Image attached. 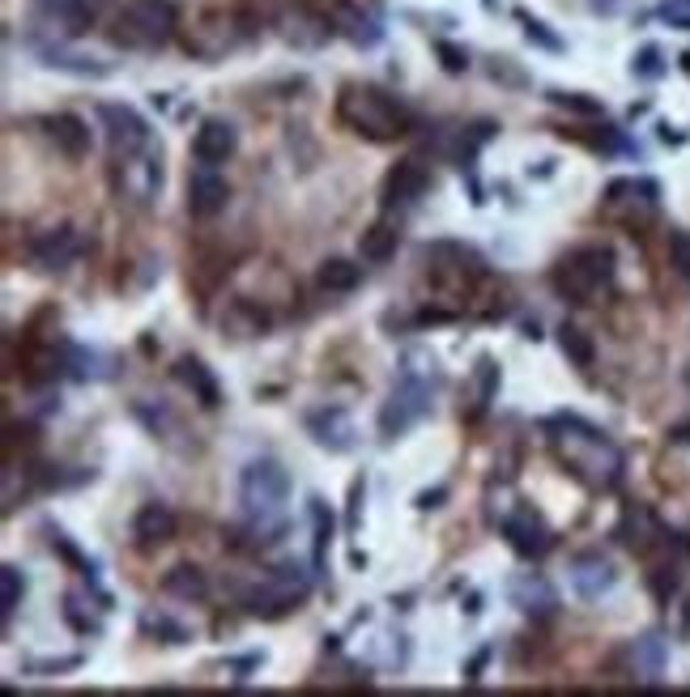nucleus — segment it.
I'll return each instance as SVG.
<instances>
[{
    "label": "nucleus",
    "instance_id": "nucleus-1",
    "mask_svg": "<svg viewBox=\"0 0 690 697\" xmlns=\"http://www.w3.org/2000/svg\"><path fill=\"white\" fill-rule=\"evenodd\" d=\"M541 434H546V446L555 451V460L592 494H610L623 480V451L605 430H596L584 417L559 412L541 425Z\"/></svg>",
    "mask_w": 690,
    "mask_h": 697
},
{
    "label": "nucleus",
    "instance_id": "nucleus-2",
    "mask_svg": "<svg viewBox=\"0 0 690 697\" xmlns=\"http://www.w3.org/2000/svg\"><path fill=\"white\" fill-rule=\"evenodd\" d=\"M435 387H439V362L430 357L427 348H409L401 357L393 391H388V400L380 409V434H384V443H396L401 434H409L427 417L430 400H435Z\"/></svg>",
    "mask_w": 690,
    "mask_h": 697
},
{
    "label": "nucleus",
    "instance_id": "nucleus-3",
    "mask_svg": "<svg viewBox=\"0 0 690 697\" xmlns=\"http://www.w3.org/2000/svg\"><path fill=\"white\" fill-rule=\"evenodd\" d=\"M337 120L350 128L354 136H366V141H396L414 124L405 102L375 90V86H346L341 98H337Z\"/></svg>",
    "mask_w": 690,
    "mask_h": 697
},
{
    "label": "nucleus",
    "instance_id": "nucleus-4",
    "mask_svg": "<svg viewBox=\"0 0 690 697\" xmlns=\"http://www.w3.org/2000/svg\"><path fill=\"white\" fill-rule=\"evenodd\" d=\"M291 502V473L277 460H252L239 476V507L256 532H277Z\"/></svg>",
    "mask_w": 690,
    "mask_h": 697
},
{
    "label": "nucleus",
    "instance_id": "nucleus-5",
    "mask_svg": "<svg viewBox=\"0 0 690 697\" xmlns=\"http://www.w3.org/2000/svg\"><path fill=\"white\" fill-rule=\"evenodd\" d=\"M307 596H311V574L303 571V566H295V562H286V566L264 574L261 583H252V587L239 596V608L252 612V617L273 621V617L295 612Z\"/></svg>",
    "mask_w": 690,
    "mask_h": 697
},
{
    "label": "nucleus",
    "instance_id": "nucleus-6",
    "mask_svg": "<svg viewBox=\"0 0 690 697\" xmlns=\"http://www.w3.org/2000/svg\"><path fill=\"white\" fill-rule=\"evenodd\" d=\"M610 286H614V247H605V243L571 252L555 273V289L571 302H592Z\"/></svg>",
    "mask_w": 690,
    "mask_h": 697
},
{
    "label": "nucleus",
    "instance_id": "nucleus-7",
    "mask_svg": "<svg viewBox=\"0 0 690 697\" xmlns=\"http://www.w3.org/2000/svg\"><path fill=\"white\" fill-rule=\"evenodd\" d=\"M175 31V9L166 0H129L111 26V43L129 52H154Z\"/></svg>",
    "mask_w": 690,
    "mask_h": 697
},
{
    "label": "nucleus",
    "instance_id": "nucleus-8",
    "mask_svg": "<svg viewBox=\"0 0 690 697\" xmlns=\"http://www.w3.org/2000/svg\"><path fill=\"white\" fill-rule=\"evenodd\" d=\"M116 191L132 204H150L163 191V154L141 150L132 158H116Z\"/></svg>",
    "mask_w": 690,
    "mask_h": 697
},
{
    "label": "nucleus",
    "instance_id": "nucleus-9",
    "mask_svg": "<svg viewBox=\"0 0 690 697\" xmlns=\"http://www.w3.org/2000/svg\"><path fill=\"white\" fill-rule=\"evenodd\" d=\"M102 132H107V145L116 158H132L141 150H154V132L150 124L132 111V107H120V102H102L99 107Z\"/></svg>",
    "mask_w": 690,
    "mask_h": 697
},
{
    "label": "nucleus",
    "instance_id": "nucleus-10",
    "mask_svg": "<svg viewBox=\"0 0 690 697\" xmlns=\"http://www.w3.org/2000/svg\"><path fill=\"white\" fill-rule=\"evenodd\" d=\"M239 18L234 13H205L193 31L184 34V47H188V56H197V60H218V56H227L239 47Z\"/></svg>",
    "mask_w": 690,
    "mask_h": 697
},
{
    "label": "nucleus",
    "instance_id": "nucleus-11",
    "mask_svg": "<svg viewBox=\"0 0 690 697\" xmlns=\"http://www.w3.org/2000/svg\"><path fill=\"white\" fill-rule=\"evenodd\" d=\"M81 255V234L73 225H56V230H43L34 234L31 247H26V259H31L34 273H65L77 264Z\"/></svg>",
    "mask_w": 690,
    "mask_h": 697
},
{
    "label": "nucleus",
    "instance_id": "nucleus-12",
    "mask_svg": "<svg viewBox=\"0 0 690 697\" xmlns=\"http://www.w3.org/2000/svg\"><path fill=\"white\" fill-rule=\"evenodd\" d=\"M660 204V188L653 179H614L605 188V213L623 218V222H644L653 218Z\"/></svg>",
    "mask_w": 690,
    "mask_h": 697
},
{
    "label": "nucleus",
    "instance_id": "nucleus-13",
    "mask_svg": "<svg viewBox=\"0 0 690 697\" xmlns=\"http://www.w3.org/2000/svg\"><path fill=\"white\" fill-rule=\"evenodd\" d=\"M567 583H571V591H576L580 600L596 604L618 587V571H614V562L601 557V553H580V557H571V566H567Z\"/></svg>",
    "mask_w": 690,
    "mask_h": 697
},
{
    "label": "nucleus",
    "instance_id": "nucleus-14",
    "mask_svg": "<svg viewBox=\"0 0 690 697\" xmlns=\"http://www.w3.org/2000/svg\"><path fill=\"white\" fill-rule=\"evenodd\" d=\"M503 540L521 553V557H528V562H537V557H546L550 549H555V532L541 523V515L537 510H512L507 519H503Z\"/></svg>",
    "mask_w": 690,
    "mask_h": 697
},
{
    "label": "nucleus",
    "instance_id": "nucleus-15",
    "mask_svg": "<svg viewBox=\"0 0 690 697\" xmlns=\"http://www.w3.org/2000/svg\"><path fill=\"white\" fill-rule=\"evenodd\" d=\"M303 425H307V434L325 446V451H332V455H346V451H354V443H359L354 417H350L346 409H337V405L311 409L307 417H303Z\"/></svg>",
    "mask_w": 690,
    "mask_h": 697
},
{
    "label": "nucleus",
    "instance_id": "nucleus-16",
    "mask_svg": "<svg viewBox=\"0 0 690 697\" xmlns=\"http://www.w3.org/2000/svg\"><path fill=\"white\" fill-rule=\"evenodd\" d=\"M39 13H43V22L52 26L47 34H86L95 22H99L102 13V0H43L39 4Z\"/></svg>",
    "mask_w": 690,
    "mask_h": 697
},
{
    "label": "nucleus",
    "instance_id": "nucleus-17",
    "mask_svg": "<svg viewBox=\"0 0 690 697\" xmlns=\"http://www.w3.org/2000/svg\"><path fill=\"white\" fill-rule=\"evenodd\" d=\"M230 200V184L218 175V166H200L188 179V213L193 218H218Z\"/></svg>",
    "mask_w": 690,
    "mask_h": 697
},
{
    "label": "nucleus",
    "instance_id": "nucleus-18",
    "mask_svg": "<svg viewBox=\"0 0 690 697\" xmlns=\"http://www.w3.org/2000/svg\"><path fill=\"white\" fill-rule=\"evenodd\" d=\"M427 188H430V170L423 162L418 158L396 162L393 170H388V179H384V204H388V209H405V204L423 200Z\"/></svg>",
    "mask_w": 690,
    "mask_h": 697
},
{
    "label": "nucleus",
    "instance_id": "nucleus-19",
    "mask_svg": "<svg viewBox=\"0 0 690 697\" xmlns=\"http://www.w3.org/2000/svg\"><path fill=\"white\" fill-rule=\"evenodd\" d=\"M234 150H239V132L227 120H205L193 136V158L200 166H227L234 158Z\"/></svg>",
    "mask_w": 690,
    "mask_h": 697
},
{
    "label": "nucleus",
    "instance_id": "nucleus-20",
    "mask_svg": "<svg viewBox=\"0 0 690 697\" xmlns=\"http://www.w3.org/2000/svg\"><path fill=\"white\" fill-rule=\"evenodd\" d=\"M175 528H179V519H175V510L166 507V502H145V507L132 515V540L141 549L166 544V540L175 536Z\"/></svg>",
    "mask_w": 690,
    "mask_h": 697
},
{
    "label": "nucleus",
    "instance_id": "nucleus-21",
    "mask_svg": "<svg viewBox=\"0 0 690 697\" xmlns=\"http://www.w3.org/2000/svg\"><path fill=\"white\" fill-rule=\"evenodd\" d=\"M34 56L47 64V68H61V73H77V77H107L111 68L95 56H81V52H68L61 38H34Z\"/></svg>",
    "mask_w": 690,
    "mask_h": 697
},
{
    "label": "nucleus",
    "instance_id": "nucleus-22",
    "mask_svg": "<svg viewBox=\"0 0 690 697\" xmlns=\"http://www.w3.org/2000/svg\"><path fill=\"white\" fill-rule=\"evenodd\" d=\"M47 128V141L56 145V154H65V158H86L90 154V124L86 120H77V115H52V120H43Z\"/></svg>",
    "mask_w": 690,
    "mask_h": 697
},
{
    "label": "nucleus",
    "instance_id": "nucleus-23",
    "mask_svg": "<svg viewBox=\"0 0 690 697\" xmlns=\"http://www.w3.org/2000/svg\"><path fill=\"white\" fill-rule=\"evenodd\" d=\"M175 379L184 383L193 396L200 400V409H218L222 405V387H218V375L200 362V357H179L175 362Z\"/></svg>",
    "mask_w": 690,
    "mask_h": 697
},
{
    "label": "nucleus",
    "instance_id": "nucleus-24",
    "mask_svg": "<svg viewBox=\"0 0 690 697\" xmlns=\"http://www.w3.org/2000/svg\"><path fill=\"white\" fill-rule=\"evenodd\" d=\"M396 243H401V234H396L393 222L366 225L359 239V259L362 264H388V259L396 255Z\"/></svg>",
    "mask_w": 690,
    "mask_h": 697
},
{
    "label": "nucleus",
    "instance_id": "nucleus-25",
    "mask_svg": "<svg viewBox=\"0 0 690 697\" xmlns=\"http://www.w3.org/2000/svg\"><path fill=\"white\" fill-rule=\"evenodd\" d=\"M264 328H269V316L261 307H252V302H230L222 311V332H230L234 341H252V336H261Z\"/></svg>",
    "mask_w": 690,
    "mask_h": 697
},
{
    "label": "nucleus",
    "instance_id": "nucleus-26",
    "mask_svg": "<svg viewBox=\"0 0 690 697\" xmlns=\"http://www.w3.org/2000/svg\"><path fill=\"white\" fill-rule=\"evenodd\" d=\"M163 591L166 596H175V600H205L209 596V578L200 566H175V571L163 578Z\"/></svg>",
    "mask_w": 690,
    "mask_h": 697
},
{
    "label": "nucleus",
    "instance_id": "nucleus-27",
    "mask_svg": "<svg viewBox=\"0 0 690 697\" xmlns=\"http://www.w3.org/2000/svg\"><path fill=\"white\" fill-rule=\"evenodd\" d=\"M362 281V268L350 264V259H325L320 273H316V286L325 294H354Z\"/></svg>",
    "mask_w": 690,
    "mask_h": 697
},
{
    "label": "nucleus",
    "instance_id": "nucleus-28",
    "mask_svg": "<svg viewBox=\"0 0 690 697\" xmlns=\"http://www.w3.org/2000/svg\"><path fill=\"white\" fill-rule=\"evenodd\" d=\"M657 536H660V523L648 515V510L644 507L626 510L623 528H618V540H623V544H631V549H648Z\"/></svg>",
    "mask_w": 690,
    "mask_h": 697
},
{
    "label": "nucleus",
    "instance_id": "nucleus-29",
    "mask_svg": "<svg viewBox=\"0 0 690 697\" xmlns=\"http://www.w3.org/2000/svg\"><path fill=\"white\" fill-rule=\"evenodd\" d=\"M631 664L635 672L644 676V681H660V672H665V642L657 634L639 638L635 646H631Z\"/></svg>",
    "mask_w": 690,
    "mask_h": 697
},
{
    "label": "nucleus",
    "instance_id": "nucleus-30",
    "mask_svg": "<svg viewBox=\"0 0 690 697\" xmlns=\"http://www.w3.org/2000/svg\"><path fill=\"white\" fill-rule=\"evenodd\" d=\"M559 345H562V357H567L571 366H580V370H589L592 357H596V348H592L589 332H580L576 323H562V328H559Z\"/></svg>",
    "mask_w": 690,
    "mask_h": 697
},
{
    "label": "nucleus",
    "instance_id": "nucleus-31",
    "mask_svg": "<svg viewBox=\"0 0 690 697\" xmlns=\"http://www.w3.org/2000/svg\"><path fill=\"white\" fill-rule=\"evenodd\" d=\"M22 600H26V578H22L18 566H4L0 571V612H4V621L22 608Z\"/></svg>",
    "mask_w": 690,
    "mask_h": 697
},
{
    "label": "nucleus",
    "instance_id": "nucleus-32",
    "mask_svg": "<svg viewBox=\"0 0 690 697\" xmlns=\"http://www.w3.org/2000/svg\"><path fill=\"white\" fill-rule=\"evenodd\" d=\"M311 528H316V540H311V549H316V571H325V557H329V544H332V515L325 502H311Z\"/></svg>",
    "mask_w": 690,
    "mask_h": 697
},
{
    "label": "nucleus",
    "instance_id": "nucleus-33",
    "mask_svg": "<svg viewBox=\"0 0 690 697\" xmlns=\"http://www.w3.org/2000/svg\"><path fill=\"white\" fill-rule=\"evenodd\" d=\"M494 387H499V370H494V362H482V366H478V400H473V417L491 409Z\"/></svg>",
    "mask_w": 690,
    "mask_h": 697
},
{
    "label": "nucleus",
    "instance_id": "nucleus-34",
    "mask_svg": "<svg viewBox=\"0 0 690 697\" xmlns=\"http://www.w3.org/2000/svg\"><path fill=\"white\" fill-rule=\"evenodd\" d=\"M521 22H525V34H528V43H541L546 52H562V43L550 34V26L546 22H537V18H528V13H521Z\"/></svg>",
    "mask_w": 690,
    "mask_h": 697
},
{
    "label": "nucleus",
    "instance_id": "nucleus-35",
    "mask_svg": "<svg viewBox=\"0 0 690 697\" xmlns=\"http://www.w3.org/2000/svg\"><path fill=\"white\" fill-rule=\"evenodd\" d=\"M669 259H673V268L690 281V234L687 230H678V234L669 239Z\"/></svg>",
    "mask_w": 690,
    "mask_h": 697
},
{
    "label": "nucleus",
    "instance_id": "nucleus-36",
    "mask_svg": "<svg viewBox=\"0 0 690 697\" xmlns=\"http://www.w3.org/2000/svg\"><path fill=\"white\" fill-rule=\"evenodd\" d=\"M648 583H653V596H657V600H669V596L678 591V571H673V566H657Z\"/></svg>",
    "mask_w": 690,
    "mask_h": 697
},
{
    "label": "nucleus",
    "instance_id": "nucleus-37",
    "mask_svg": "<svg viewBox=\"0 0 690 697\" xmlns=\"http://www.w3.org/2000/svg\"><path fill=\"white\" fill-rule=\"evenodd\" d=\"M550 102L555 107H567V111H580V115H601V102H592V98H584V95H550Z\"/></svg>",
    "mask_w": 690,
    "mask_h": 697
},
{
    "label": "nucleus",
    "instance_id": "nucleus-38",
    "mask_svg": "<svg viewBox=\"0 0 690 697\" xmlns=\"http://www.w3.org/2000/svg\"><path fill=\"white\" fill-rule=\"evenodd\" d=\"M660 73H665V68H660V52H657V47H644V52L635 56V77H644V81H657Z\"/></svg>",
    "mask_w": 690,
    "mask_h": 697
},
{
    "label": "nucleus",
    "instance_id": "nucleus-39",
    "mask_svg": "<svg viewBox=\"0 0 690 697\" xmlns=\"http://www.w3.org/2000/svg\"><path fill=\"white\" fill-rule=\"evenodd\" d=\"M435 52H439V60H443L448 73H464V68H469V56H464L460 47H452V43H435Z\"/></svg>",
    "mask_w": 690,
    "mask_h": 697
},
{
    "label": "nucleus",
    "instance_id": "nucleus-40",
    "mask_svg": "<svg viewBox=\"0 0 690 697\" xmlns=\"http://www.w3.org/2000/svg\"><path fill=\"white\" fill-rule=\"evenodd\" d=\"M145 630H154V634H163V638H171V642H184V630L175 626V621H166V617H145Z\"/></svg>",
    "mask_w": 690,
    "mask_h": 697
},
{
    "label": "nucleus",
    "instance_id": "nucleus-41",
    "mask_svg": "<svg viewBox=\"0 0 690 697\" xmlns=\"http://www.w3.org/2000/svg\"><path fill=\"white\" fill-rule=\"evenodd\" d=\"M350 532H359V502H362V480H354V489H350Z\"/></svg>",
    "mask_w": 690,
    "mask_h": 697
},
{
    "label": "nucleus",
    "instance_id": "nucleus-42",
    "mask_svg": "<svg viewBox=\"0 0 690 697\" xmlns=\"http://www.w3.org/2000/svg\"><path fill=\"white\" fill-rule=\"evenodd\" d=\"M673 443L690 446V421H687V425H678V430H673Z\"/></svg>",
    "mask_w": 690,
    "mask_h": 697
},
{
    "label": "nucleus",
    "instance_id": "nucleus-43",
    "mask_svg": "<svg viewBox=\"0 0 690 697\" xmlns=\"http://www.w3.org/2000/svg\"><path fill=\"white\" fill-rule=\"evenodd\" d=\"M596 4H614V0H596Z\"/></svg>",
    "mask_w": 690,
    "mask_h": 697
},
{
    "label": "nucleus",
    "instance_id": "nucleus-44",
    "mask_svg": "<svg viewBox=\"0 0 690 697\" xmlns=\"http://www.w3.org/2000/svg\"><path fill=\"white\" fill-rule=\"evenodd\" d=\"M687 634H690V612H687Z\"/></svg>",
    "mask_w": 690,
    "mask_h": 697
},
{
    "label": "nucleus",
    "instance_id": "nucleus-45",
    "mask_svg": "<svg viewBox=\"0 0 690 697\" xmlns=\"http://www.w3.org/2000/svg\"><path fill=\"white\" fill-rule=\"evenodd\" d=\"M486 4H491V0H486Z\"/></svg>",
    "mask_w": 690,
    "mask_h": 697
}]
</instances>
